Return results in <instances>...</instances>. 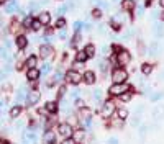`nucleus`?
<instances>
[{
	"instance_id": "1",
	"label": "nucleus",
	"mask_w": 164,
	"mask_h": 144,
	"mask_svg": "<svg viewBox=\"0 0 164 144\" xmlns=\"http://www.w3.org/2000/svg\"><path fill=\"white\" fill-rule=\"evenodd\" d=\"M130 61H131V56H130V52L125 51V49L117 52V56H115V62H117L115 66H118V67H123V66L130 64Z\"/></svg>"
},
{
	"instance_id": "2",
	"label": "nucleus",
	"mask_w": 164,
	"mask_h": 144,
	"mask_svg": "<svg viewBox=\"0 0 164 144\" xmlns=\"http://www.w3.org/2000/svg\"><path fill=\"white\" fill-rule=\"evenodd\" d=\"M128 79V72L122 69V67H117L113 72H112V80H113V84H123L125 80Z\"/></svg>"
},
{
	"instance_id": "3",
	"label": "nucleus",
	"mask_w": 164,
	"mask_h": 144,
	"mask_svg": "<svg viewBox=\"0 0 164 144\" xmlns=\"http://www.w3.org/2000/svg\"><path fill=\"white\" fill-rule=\"evenodd\" d=\"M57 133H59L62 138H72L74 129H72V126L69 123H61L59 126H57Z\"/></svg>"
},
{
	"instance_id": "4",
	"label": "nucleus",
	"mask_w": 164,
	"mask_h": 144,
	"mask_svg": "<svg viewBox=\"0 0 164 144\" xmlns=\"http://www.w3.org/2000/svg\"><path fill=\"white\" fill-rule=\"evenodd\" d=\"M115 110H117V107H115V103L112 102V100H105L103 107H102V115L105 118L112 116V115L115 113Z\"/></svg>"
},
{
	"instance_id": "5",
	"label": "nucleus",
	"mask_w": 164,
	"mask_h": 144,
	"mask_svg": "<svg viewBox=\"0 0 164 144\" xmlns=\"http://www.w3.org/2000/svg\"><path fill=\"white\" fill-rule=\"evenodd\" d=\"M38 142V136L33 129H26L23 133V144H36Z\"/></svg>"
},
{
	"instance_id": "6",
	"label": "nucleus",
	"mask_w": 164,
	"mask_h": 144,
	"mask_svg": "<svg viewBox=\"0 0 164 144\" xmlns=\"http://www.w3.org/2000/svg\"><path fill=\"white\" fill-rule=\"evenodd\" d=\"M66 80L69 84H72V85H77L82 80V75L79 74L77 70H67V74H66Z\"/></svg>"
},
{
	"instance_id": "7",
	"label": "nucleus",
	"mask_w": 164,
	"mask_h": 144,
	"mask_svg": "<svg viewBox=\"0 0 164 144\" xmlns=\"http://www.w3.org/2000/svg\"><path fill=\"white\" fill-rule=\"evenodd\" d=\"M127 90H130V87L125 82L123 84H113L112 87H110V93H112V95H118V97H120V95H122L123 92H127Z\"/></svg>"
},
{
	"instance_id": "8",
	"label": "nucleus",
	"mask_w": 164,
	"mask_h": 144,
	"mask_svg": "<svg viewBox=\"0 0 164 144\" xmlns=\"http://www.w3.org/2000/svg\"><path fill=\"white\" fill-rule=\"evenodd\" d=\"M40 98H41V95L38 93V92H28L25 102H26L28 107H35L36 103H40Z\"/></svg>"
},
{
	"instance_id": "9",
	"label": "nucleus",
	"mask_w": 164,
	"mask_h": 144,
	"mask_svg": "<svg viewBox=\"0 0 164 144\" xmlns=\"http://www.w3.org/2000/svg\"><path fill=\"white\" fill-rule=\"evenodd\" d=\"M53 56V47L49 44H41L40 46V57L41 59H48Z\"/></svg>"
},
{
	"instance_id": "10",
	"label": "nucleus",
	"mask_w": 164,
	"mask_h": 144,
	"mask_svg": "<svg viewBox=\"0 0 164 144\" xmlns=\"http://www.w3.org/2000/svg\"><path fill=\"white\" fill-rule=\"evenodd\" d=\"M82 80H84L85 84L92 85V84H95V80H97V75H95V72H92V70H87L84 75H82Z\"/></svg>"
},
{
	"instance_id": "11",
	"label": "nucleus",
	"mask_w": 164,
	"mask_h": 144,
	"mask_svg": "<svg viewBox=\"0 0 164 144\" xmlns=\"http://www.w3.org/2000/svg\"><path fill=\"white\" fill-rule=\"evenodd\" d=\"M54 139H56V134L53 133L51 129L45 131V134H43V141H45V144H54Z\"/></svg>"
},
{
	"instance_id": "12",
	"label": "nucleus",
	"mask_w": 164,
	"mask_h": 144,
	"mask_svg": "<svg viewBox=\"0 0 164 144\" xmlns=\"http://www.w3.org/2000/svg\"><path fill=\"white\" fill-rule=\"evenodd\" d=\"M18 0H10V2L5 5V12L7 13H15V12H18Z\"/></svg>"
},
{
	"instance_id": "13",
	"label": "nucleus",
	"mask_w": 164,
	"mask_h": 144,
	"mask_svg": "<svg viewBox=\"0 0 164 144\" xmlns=\"http://www.w3.org/2000/svg\"><path fill=\"white\" fill-rule=\"evenodd\" d=\"M153 33H154V36L162 38V36H164V25H162V23H154Z\"/></svg>"
},
{
	"instance_id": "14",
	"label": "nucleus",
	"mask_w": 164,
	"mask_h": 144,
	"mask_svg": "<svg viewBox=\"0 0 164 144\" xmlns=\"http://www.w3.org/2000/svg\"><path fill=\"white\" fill-rule=\"evenodd\" d=\"M38 20H40L41 25H49V21H51V13H49V12H41Z\"/></svg>"
},
{
	"instance_id": "15",
	"label": "nucleus",
	"mask_w": 164,
	"mask_h": 144,
	"mask_svg": "<svg viewBox=\"0 0 164 144\" xmlns=\"http://www.w3.org/2000/svg\"><path fill=\"white\" fill-rule=\"evenodd\" d=\"M26 77H28V80H36L40 77V70H38L36 67H31V69H28V72H26Z\"/></svg>"
},
{
	"instance_id": "16",
	"label": "nucleus",
	"mask_w": 164,
	"mask_h": 144,
	"mask_svg": "<svg viewBox=\"0 0 164 144\" xmlns=\"http://www.w3.org/2000/svg\"><path fill=\"white\" fill-rule=\"evenodd\" d=\"M15 43H17L18 49H25V47H26V44H28V40H26V36H23V35H20V36H17V40H15Z\"/></svg>"
},
{
	"instance_id": "17",
	"label": "nucleus",
	"mask_w": 164,
	"mask_h": 144,
	"mask_svg": "<svg viewBox=\"0 0 164 144\" xmlns=\"http://www.w3.org/2000/svg\"><path fill=\"white\" fill-rule=\"evenodd\" d=\"M26 87H20V89H18V92H17V102H23V100H25L26 98V95H28V92H26Z\"/></svg>"
},
{
	"instance_id": "18",
	"label": "nucleus",
	"mask_w": 164,
	"mask_h": 144,
	"mask_svg": "<svg viewBox=\"0 0 164 144\" xmlns=\"http://www.w3.org/2000/svg\"><path fill=\"white\" fill-rule=\"evenodd\" d=\"M122 8L125 12H131L135 8V0H123V2H122Z\"/></svg>"
},
{
	"instance_id": "19",
	"label": "nucleus",
	"mask_w": 164,
	"mask_h": 144,
	"mask_svg": "<svg viewBox=\"0 0 164 144\" xmlns=\"http://www.w3.org/2000/svg\"><path fill=\"white\" fill-rule=\"evenodd\" d=\"M82 51L85 52L87 59H89V57H94V56H95V46H94V44H87V46L84 47V49H82Z\"/></svg>"
},
{
	"instance_id": "20",
	"label": "nucleus",
	"mask_w": 164,
	"mask_h": 144,
	"mask_svg": "<svg viewBox=\"0 0 164 144\" xmlns=\"http://www.w3.org/2000/svg\"><path fill=\"white\" fill-rule=\"evenodd\" d=\"M87 61V56H85L84 51H79L76 54V62H79V64H84V62Z\"/></svg>"
},
{
	"instance_id": "21",
	"label": "nucleus",
	"mask_w": 164,
	"mask_h": 144,
	"mask_svg": "<svg viewBox=\"0 0 164 144\" xmlns=\"http://www.w3.org/2000/svg\"><path fill=\"white\" fill-rule=\"evenodd\" d=\"M46 112L56 113V112H57V102H48V103H46Z\"/></svg>"
},
{
	"instance_id": "22",
	"label": "nucleus",
	"mask_w": 164,
	"mask_h": 144,
	"mask_svg": "<svg viewBox=\"0 0 164 144\" xmlns=\"http://www.w3.org/2000/svg\"><path fill=\"white\" fill-rule=\"evenodd\" d=\"M62 79H64V75H62V72H61V69H59V70H57V72H56L54 75H53L51 82H53V84H59V82H61Z\"/></svg>"
},
{
	"instance_id": "23",
	"label": "nucleus",
	"mask_w": 164,
	"mask_h": 144,
	"mask_svg": "<svg viewBox=\"0 0 164 144\" xmlns=\"http://www.w3.org/2000/svg\"><path fill=\"white\" fill-rule=\"evenodd\" d=\"M36 62H38V57H36V56H30V57L26 59L28 69H31V67H36Z\"/></svg>"
},
{
	"instance_id": "24",
	"label": "nucleus",
	"mask_w": 164,
	"mask_h": 144,
	"mask_svg": "<svg viewBox=\"0 0 164 144\" xmlns=\"http://www.w3.org/2000/svg\"><path fill=\"white\" fill-rule=\"evenodd\" d=\"M151 70H153V64H148V62H144V64L141 66V72L144 75H149L151 74Z\"/></svg>"
},
{
	"instance_id": "25",
	"label": "nucleus",
	"mask_w": 164,
	"mask_h": 144,
	"mask_svg": "<svg viewBox=\"0 0 164 144\" xmlns=\"http://www.w3.org/2000/svg\"><path fill=\"white\" fill-rule=\"evenodd\" d=\"M79 113L82 115V118H89V116H92V110H90V108H85V107H80Z\"/></svg>"
},
{
	"instance_id": "26",
	"label": "nucleus",
	"mask_w": 164,
	"mask_h": 144,
	"mask_svg": "<svg viewBox=\"0 0 164 144\" xmlns=\"http://www.w3.org/2000/svg\"><path fill=\"white\" fill-rule=\"evenodd\" d=\"M158 52H159V44H158V43H153V44L149 46V54H151V56H156Z\"/></svg>"
},
{
	"instance_id": "27",
	"label": "nucleus",
	"mask_w": 164,
	"mask_h": 144,
	"mask_svg": "<svg viewBox=\"0 0 164 144\" xmlns=\"http://www.w3.org/2000/svg\"><path fill=\"white\" fill-rule=\"evenodd\" d=\"M20 113H21V108L20 107H13L10 110V116L12 118H18V116H20Z\"/></svg>"
},
{
	"instance_id": "28",
	"label": "nucleus",
	"mask_w": 164,
	"mask_h": 144,
	"mask_svg": "<svg viewBox=\"0 0 164 144\" xmlns=\"http://www.w3.org/2000/svg\"><path fill=\"white\" fill-rule=\"evenodd\" d=\"M117 113H118V118L120 119H127L128 118V110L127 108H118Z\"/></svg>"
},
{
	"instance_id": "29",
	"label": "nucleus",
	"mask_w": 164,
	"mask_h": 144,
	"mask_svg": "<svg viewBox=\"0 0 164 144\" xmlns=\"http://www.w3.org/2000/svg\"><path fill=\"white\" fill-rule=\"evenodd\" d=\"M43 25H41V23H40V20H33L31 21V30H35V31H40V28H41Z\"/></svg>"
},
{
	"instance_id": "30",
	"label": "nucleus",
	"mask_w": 164,
	"mask_h": 144,
	"mask_svg": "<svg viewBox=\"0 0 164 144\" xmlns=\"http://www.w3.org/2000/svg\"><path fill=\"white\" fill-rule=\"evenodd\" d=\"M94 100H95V102H100V100H102V90H100V89L94 90Z\"/></svg>"
},
{
	"instance_id": "31",
	"label": "nucleus",
	"mask_w": 164,
	"mask_h": 144,
	"mask_svg": "<svg viewBox=\"0 0 164 144\" xmlns=\"http://www.w3.org/2000/svg\"><path fill=\"white\" fill-rule=\"evenodd\" d=\"M72 136H74V141H82L84 139V131H77V133H72Z\"/></svg>"
},
{
	"instance_id": "32",
	"label": "nucleus",
	"mask_w": 164,
	"mask_h": 144,
	"mask_svg": "<svg viewBox=\"0 0 164 144\" xmlns=\"http://www.w3.org/2000/svg\"><path fill=\"white\" fill-rule=\"evenodd\" d=\"M99 67H100V70H102V72H107V69H108V61H100L99 62Z\"/></svg>"
},
{
	"instance_id": "33",
	"label": "nucleus",
	"mask_w": 164,
	"mask_h": 144,
	"mask_svg": "<svg viewBox=\"0 0 164 144\" xmlns=\"http://www.w3.org/2000/svg\"><path fill=\"white\" fill-rule=\"evenodd\" d=\"M162 97H164L162 92H159V93H149V98H151L153 102H156V100H161Z\"/></svg>"
},
{
	"instance_id": "34",
	"label": "nucleus",
	"mask_w": 164,
	"mask_h": 144,
	"mask_svg": "<svg viewBox=\"0 0 164 144\" xmlns=\"http://www.w3.org/2000/svg\"><path fill=\"white\" fill-rule=\"evenodd\" d=\"M49 72H51V64H45V66H43L41 67V70H40V74H49Z\"/></svg>"
},
{
	"instance_id": "35",
	"label": "nucleus",
	"mask_w": 164,
	"mask_h": 144,
	"mask_svg": "<svg viewBox=\"0 0 164 144\" xmlns=\"http://www.w3.org/2000/svg\"><path fill=\"white\" fill-rule=\"evenodd\" d=\"M82 28H84V21H74V31L79 33Z\"/></svg>"
},
{
	"instance_id": "36",
	"label": "nucleus",
	"mask_w": 164,
	"mask_h": 144,
	"mask_svg": "<svg viewBox=\"0 0 164 144\" xmlns=\"http://www.w3.org/2000/svg\"><path fill=\"white\" fill-rule=\"evenodd\" d=\"M67 10H69V7H67V5H61V7L56 10V13H57V15H64Z\"/></svg>"
},
{
	"instance_id": "37",
	"label": "nucleus",
	"mask_w": 164,
	"mask_h": 144,
	"mask_svg": "<svg viewBox=\"0 0 164 144\" xmlns=\"http://www.w3.org/2000/svg\"><path fill=\"white\" fill-rule=\"evenodd\" d=\"M92 17L94 18H100V17H102V10H100V8H94V10H92Z\"/></svg>"
},
{
	"instance_id": "38",
	"label": "nucleus",
	"mask_w": 164,
	"mask_h": 144,
	"mask_svg": "<svg viewBox=\"0 0 164 144\" xmlns=\"http://www.w3.org/2000/svg\"><path fill=\"white\" fill-rule=\"evenodd\" d=\"M82 41V36H80V33H76V35H74V40H72V44H77V43H80Z\"/></svg>"
},
{
	"instance_id": "39",
	"label": "nucleus",
	"mask_w": 164,
	"mask_h": 144,
	"mask_svg": "<svg viewBox=\"0 0 164 144\" xmlns=\"http://www.w3.org/2000/svg\"><path fill=\"white\" fill-rule=\"evenodd\" d=\"M120 97H122V100H125V102H128V100H131V93H128V90H127V92H123Z\"/></svg>"
},
{
	"instance_id": "40",
	"label": "nucleus",
	"mask_w": 164,
	"mask_h": 144,
	"mask_svg": "<svg viewBox=\"0 0 164 144\" xmlns=\"http://www.w3.org/2000/svg\"><path fill=\"white\" fill-rule=\"evenodd\" d=\"M56 26L59 28V30H61V28H64L66 26V20H64V18H59V20L56 21Z\"/></svg>"
},
{
	"instance_id": "41",
	"label": "nucleus",
	"mask_w": 164,
	"mask_h": 144,
	"mask_svg": "<svg viewBox=\"0 0 164 144\" xmlns=\"http://www.w3.org/2000/svg\"><path fill=\"white\" fill-rule=\"evenodd\" d=\"M31 21H33L31 17H26L25 20H23V26H25V28H30V26H31Z\"/></svg>"
},
{
	"instance_id": "42",
	"label": "nucleus",
	"mask_w": 164,
	"mask_h": 144,
	"mask_svg": "<svg viewBox=\"0 0 164 144\" xmlns=\"http://www.w3.org/2000/svg\"><path fill=\"white\" fill-rule=\"evenodd\" d=\"M59 38H61V40H66V38H67V30H66V28H61V31H59Z\"/></svg>"
},
{
	"instance_id": "43",
	"label": "nucleus",
	"mask_w": 164,
	"mask_h": 144,
	"mask_svg": "<svg viewBox=\"0 0 164 144\" xmlns=\"http://www.w3.org/2000/svg\"><path fill=\"white\" fill-rule=\"evenodd\" d=\"M61 144H76V141H74V139H72V138H64V139H62V142Z\"/></svg>"
},
{
	"instance_id": "44",
	"label": "nucleus",
	"mask_w": 164,
	"mask_h": 144,
	"mask_svg": "<svg viewBox=\"0 0 164 144\" xmlns=\"http://www.w3.org/2000/svg\"><path fill=\"white\" fill-rule=\"evenodd\" d=\"M110 25H112V28H113V30H115V31H118V30H120V28H122V25H120V23H117V21H113V20H112V23H110Z\"/></svg>"
},
{
	"instance_id": "45",
	"label": "nucleus",
	"mask_w": 164,
	"mask_h": 144,
	"mask_svg": "<svg viewBox=\"0 0 164 144\" xmlns=\"http://www.w3.org/2000/svg\"><path fill=\"white\" fill-rule=\"evenodd\" d=\"M100 52H102L103 56H108V54H110V47H107V46H102V49H100Z\"/></svg>"
},
{
	"instance_id": "46",
	"label": "nucleus",
	"mask_w": 164,
	"mask_h": 144,
	"mask_svg": "<svg viewBox=\"0 0 164 144\" xmlns=\"http://www.w3.org/2000/svg\"><path fill=\"white\" fill-rule=\"evenodd\" d=\"M107 144H120V141H118V138H110Z\"/></svg>"
},
{
	"instance_id": "47",
	"label": "nucleus",
	"mask_w": 164,
	"mask_h": 144,
	"mask_svg": "<svg viewBox=\"0 0 164 144\" xmlns=\"http://www.w3.org/2000/svg\"><path fill=\"white\" fill-rule=\"evenodd\" d=\"M136 13H138L139 17H141L143 13H144V7H143V5H138V8H136Z\"/></svg>"
},
{
	"instance_id": "48",
	"label": "nucleus",
	"mask_w": 164,
	"mask_h": 144,
	"mask_svg": "<svg viewBox=\"0 0 164 144\" xmlns=\"http://www.w3.org/2000/svg\"><path fill=\"white\" fill-rule=\"evenodd\" d=\"M80 95V90H72V93H71V97L72 98H77Z\"/></svg>"
},
{
	"instance_id": "49",
	"label": "nucleus",
	"mask_w": 164,
	"mask_h": 144,
	"mask_svg": "<svg viewBox=\"0 0 164 144\" xmlns=\"http://www.w3.org/2000/svg\"><path fill=\"white\" fill-rule=\"evenodd\" d=\"M143 133H146V126H144V124L139 128V136H143Z\"/></svg>"
},
{
	"instance_id": "50",
	"label": "nucleus",
	"mask_w": 164,
	"mask_h": 144,
	"mask_svg": "<svg viewBox=\"0 0 164 144\" xmlns=\"http://www.w3.org/2000/svg\"><path fill=\"white\" fill-rule=\"evenodd\" d=\"M84 28H85V30H90V28H92V25H90L89 21H84Z\"/></svg>"
},
{
	"instance_id": "51",
	"label": "nucleus",
	"mask_w": 164,
	"mask_h": 144,
	"mask_svg": "<svg viewBox=\"0 0 164 144\" xmlns=\"http://www.w3.org/2000/svg\"><path fill=\"white\" fill-rule=\"evenodd\" d=\"M138 124H139V116H136L133 119V126H138Z\"/></svg>"
},
{
	"instance_id": "52",
	"label": "nucleus",
	"mask_w": 164,
	"mask_h": 144,
	"mask_svg": "<svg viewBox=\"0 0 164 144\" xmlns=\"http://www.w3.org/2000/svg\"><path fill=\"white\" fill-rule=\"evenodd\" d=\"M158 2H159V7L164 8V0H158Z\"/></svg>"
},
{
	"instance_id": "53",
	"label": "nucleus",
	"mask_w": 164,
	"mask_h": 144,
	"mask_svg": "<svg viewBox=\"0 0 164 144\" xmlns=\"http://www.w3.org/2000/svg\"><path fill=\"white\" fill-rule=\"evenodd\" d=\"M5 107V102H3V100H0V108H3Z\"/></svg>"
},
{
	"instance_id": "54",
	"label": "nucleus",
	"mask_w": 164,
	"mask_h": 144,
	"mask_svg": "<svg viewBox=\"0 0 164 144\" xmlns=\"http://www.w3.org/2000/svg\"><path fill=\"white\" fill-rule=\"evenodd\" d=\"M159 17H161V20H164V12L161 13V15H159Z\"/></svg>"
},
{
	"instance_id": "55",
	"label": "nucleus",
	"mask_w": 164,
	"mask_h": 144,
	"mask_svg": "<svg viewBox=\"0 0 164 144\" xmlns=\"http://www.w3.org/2000/svg\"><path fill=\"white\" fill-rule=\"evenodd\" d=\"M162 77H164V74H162Z\"/></svg>"
}]
</instances>
